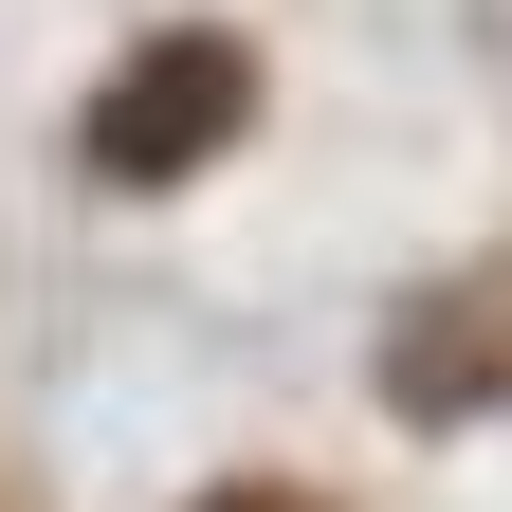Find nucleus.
I'll use <instances>...</instances> for the list:
<instances>
[{"label": "nucleus", "mask_w": 512, "mask_h": 512, "mask_svg": "<svg viewBox=\"0 0 512 512\" xmlns=\"http://www.w3.org/2000/svg\"><path fill=\"white\" fill-rule=\"evenodd\" d=\"M238 128H256V55H238V37H147V55L92 92L74 147H92V183H183V165H220Z\"/></svg>", "instance_id": "nucleus-1"}, {"label": "nucleus", "mask_w": 512, "mask_h": 512, "mask_svg": "<svg viewBox=\"0 0 512 512\" xmlns=\"http://www.w3.org/2000/svg\"><path fill=\"white\" fill-rule=\"evenodd\" d=\"M384 403H403V421H476V403H512V256H494V275H458V293H421L403 330H384Z\"/></svg>", "instance_id": "nucleus-2"}, {"label": "nucleus", "mask_w": 512, "mask_h": 512, "mask_svg": "<svg viewBox=\"0 0 512 512\" xmlns=\"http://www.w3.org/2000/svg\"><path fill=\"white\" fill-rule=\"evenodd\" d=\"M202 512H311V494H202Z\"/></svg>", "instance_id": "nucleus-3"}]
</instances>
